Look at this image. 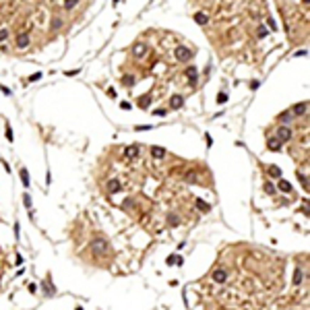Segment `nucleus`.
<instances>
[{
	"label": "nucleus",
	"instance_id": "1",
	"mask_svg": "<svg viewBox=\"0 0 310 310\" xmlns=\"http://www.w3.org/2000/svg\"><path fill=\"white\" fill-rule=\"evenodd\" d=\"M108 248H110V244L108 240H103V238H95L91 242V250L95 256H102V254H108Z\"/></svg>",
	"mask_w": 310,
	"mask_h": 310
},
{
	"label": "nucleus",
	"instance_id": "2",
	"mask_svg": "<svg viewBox=\"0 0 310 310\" xmlns=\"http://www.w3.org/2000/svg\"><path fill=\"white\" fill-rule=\"evenodd\" d=\"M190 56H192L190 48H186V46H178V48H176V58H178L180 62H186Z\"/></svg>",
	"mask_w": 310,
	"mask_h": 310
},
{
	"label": "nucleus",
	"instance_id": "3",
	"mask_svg": "<svg viewBox=\"0 0 310 310\" xmlns=\"http://www.w3.org/2000/svg\"><path fill=\"white\" fill-rule=\"evenodd\" d=\"M213 281H215V283H225V281H228V271H225L223 267L215 269V271H213Z\"/></svg>",
	"mask_w": 310,
	"mask_h": 310
},
{
	"label": "nucleus",
	"instance_id": "4",
	"mask_svg": "<svg viewBox=\"0 0 310 310\" xmlns=\"http://www.w3.org/2000/svg\"><path fill=\"white\" fill-rule=\"evenodd\" d=\"M42 289H44V296H46V298H52V296L56 294V287L50 283V279H44V281H42Z\"/></svg>",
	"mask_w": 310,
	"mask_h": 310
},
{
	"label": "nucleus",
	"instance_id": "5",
	"mask_svg": "<svg viewBox=\"0 0 310 310\" xmlns=\"http://www.w3.org/2000/svg\"><path fill=\"white\" fill-rule=\"evenodd\" d=\"M306 110H308V103H306V102H300V103H296V105L292 108V116H302Z\"/></svg>",
	"mask_w": 310,
	"mask_h": 310
},
{
	"label": "nucleus",
	"instance_id": "6",
	"mask_svg": "<svg viewBox=\"0 0 310 310\" xmlns=\"http://www.w3.org/2000/svg\"><path fill=\"white\" fill-rule=\"evenodd\" d=\"M281 145H283V143H281V141H279L277 137L267 138V147H269L271 151H281Z\"/></svg>",
	"mask_w": 310,
	"mask_h": 310
},
{
	"label": "nucleus",
	"instance_id": "7",
	"mask_svg": "<svg viewBox=\"0 0 310 310\" xmlns=\"http://www.w3.org/2000/svg\"><path fill=\"white\" fill-rule=\"evenodd\" d=\"M277 138H279L281 143H283V141H289V138H292V130H289L287 126H281L279 130H277Z\"/></svg>",
	"mask_w": 310,
	"mask_h": 310
},
{
	"label": "nucleus",
	"instance_id": "8",
	"mask_svg": "<svg viewBox=\"0 0 310 310\" xmlns=\"http://www.w3.org/2000/svg\"><path fill=\"white\" fill-rule=\"evenodd\" d=\"M120 190H122V184L118 182V180H110V182H108V192H110V195L120 192Z\"/></svg>",
	"mask_w": 310,
	"mask_h": 310
},
{
	"label": "nucleus",
	"instance_id": "9",
	"mask_svg": "<svg viewBox=\"0 0 310 310\" xmlns=\"http://www.w3.org/2000/svg\"><path fill=\"white\" fill-rule=\"evenodd\" d=\"M186 77H188L190 85H196V66H188L186 68Z\"/></svg>",
	"mask_w": 310,
	"mask_h": 310
},
{
	"label": "nucleus",
	"instance_id": "10",
	"mask_svg": "<svg viewBox=\"0 0 310 310\" xmlns=\"http://www.w3.org/2000/svg\"><path fill=\"white\" fill-rule=\"evenodd\" d=\"M138 153H141V147H138V145H130V147H126V151H124L126 157H138Z\"/></svg>",
	"mask_w": 310,
	"mask_h": 310
},
{
	"label": "nucleus",
	"instance_id": "11",
	"mask_svg": "<svg viewBox=\"0 0 310 310\" xmlns=\"http://www.w3.org/2000/svg\"><path fill=\"white\" fill-rule=\"evenodd\" d=\"M182 103H184L182 95H174L172 102H170V108H172V110H180V108H182Z\"/></svg>",
	"mask_w": 310,
	"mask_h": 310
},
{
	"label": "nucleus",
	"instance_id": "12",
	"mask_svg": "<svg viewBox=\"0 0 310 310\" xmlns=\"http://www.w3.org/2000/svg\"><path fill=\"white\" fill-rule=\"evenodd\" d=\"M184 180H186L188 184H201V182H198V174H196V172H186V174H184Z\"/></svg>",
	"mask_w": 310,
	"mask_h": 310
},
{
	"label": "nucleus",
	"instance_id": "13",
	"mask_svg": "<svg viewBox=\"0 0 310 310\" xmlns=\"http://www.w3.org/2000/svg\"><path fill=\"white\" fill-rule=\"evenodd\" d=\"M165 263H168V265H176V267H180V265H182L184 261H182V256H178V254H170V256L165 258Z\"/></svg>",
	"mask_w": 310,
	"mask_h": 310
},
{
	"label": "nucleus",
	"instance_id": "14",
	"mask_svg": "<svg viewBox=\"0 0 310 310\" xmlns=\"http://www.w3.org/2000/svg\"><path fill=\"white\" fill-rule=\"evenodd\" d=\"M17 46L21 48V50H23V48H27V46H29V35H27V33H21L19 37H17Z\"/></svg>",
	"mask_w": 310,
	"mask_h": 310
},
{
	"label": "nucleus",
	"instance_id": "15",
	"mask_svg": "<svg viewBox=\"0 0 310 310\" xmlns=\"http://www.w3.org/2000/svg\"><path fill=\"white\" fill-rule=\"evenodd\" d=\"M145 52H147V48L143 46V44H137V46L132 48V54H135L137 58H143V56H145Z\"/></svg>",
	"mask_w": 310,
	"mask_h": 310
},
{
	"label": "nucleus",
	"instance_id": "16",
	"mask_svg": "<svg viewBox=\"0 0 310 310\" xmlns=\"http://www.w3.org/2000/svg\"><path fill=\"white\" fill-rule=\"evenodd\" d=\"M151 155L157 157V159H161V157H165V149H163V147H151Z\"/></svg>",
	"mask_w": 310,
	"mask_h": 310
},
{
	"label": "nucleus",
	"instance_id": "17",
	"mask_svg": "<svg viewBox=\"0 0 310 310\" xmlns=\"http://www.w3.org/2000/svg\"><path fill=\"white\" fill-rule=\"evenodd\" d=\"M19 174H21V182H23V186H29V172H27V168H21L19 170Z\"/></svg>",
	"mask_w": 310,
	"mask_h": 310
},
{
	"label": "nucleus",
	"instance_id": "18",
	"mask_svg": "<svg viewBox=\"0 0 310 310\" xmlns=\"http://www.w3.org/2000/svg\"><path fill=\"white\" fill-rule=\"evenodd\" d=\"M195 21H196L198 25H207L209 17H207V12H196V15H195Z\"/></svg>",
	"mask_w": 310,
	"mask_h": 310
},
{
	"label": "nucleus",
	"instance_id": "19",
	"mask_svg": "<svg viewBox=\"0 0 310 310\" xmlns=\"http://www.w3.org/2000/svg\"><path fill=\"white\" fill-rule=\"evenodd\" d=\"M302 279H304V271H302L300 267H296V273H294V283H296V285H300V283H302Z\"/></svg>",
	"mask_w": 310,
	"mask_h": 310
},
{
	"label": "nucleus",
	"instance_id": "20",
	"mask_svg": "<svg viewBox=\"0 0 310 310\" xmlns=\"http://www.w3.org/2000/svg\"><path fill=\"white\" fill-rule=\"evenodd\" d=\"M267 172H269V176H273V178H279V176H281V170H279L277 165H269Z\"/></svg>",
	"mask_w": 310,
	"mask_h": 310
},
{
	"label": "nucleus",
	"instance_id": "21",
	"mask_svg": "<svg viewBox=\"0 0 310 310\" xmlns=\"http://www.w3.org/2000/svg\"><path fill=\"white\" fill-rule=\"evenodd\" d=\"M279 190H283V192H292V184L287 182V180H281V182H279Z\"/></svg>",
	"mask_w": 310,
	"mask_h": 310
},
{
	"label": "nucleus",
	"instance_id": "22",
	"mask_svg": "<svg viewBox=\"0 0 310 310\" xmlns=\"http://www.w3.org/2000/svg\"><path fill=\"white\" fill-rule=\"evenodd\" d=\"M196 207H198L201 211H209V209H211V205H209V203H205L203 198H196Z\"/></svg>",
	"mask_w": 310,
	"mask_h": 310
},
{
	"label": "nucleus",
	"instance_id": "23",
	"mask_svg": "<svg viewBox=\"0 0 310 310\" xmlns=\"http://www.w3.org/2000/svg\"><path fill=\"white\" fill-rule=\"evenodd\" d=\"M122 83H124L126 87H132V85H135V77H132V75H124V77H122Z\"/></svg>",
	"mask_w": 310,
	"mask_h": 310
},
{
	"label": "nucleus",
	"instance_id": "24",
	"mask_svg": "<svg viewBox=\"0 0 310 310\" xmlns=\"http://www.w3.org/2000/svg\"><path fill=\"white\" fill-rule=\"evenodd\" d=\"M168 221H170V225H178V223H180V219H178V215H176V213H170Z\"/></svg>",
	"mask_w": 310,
	"mask_h": 310
},
{
	"label": "nucleus",
	"instance_id": "25",
	"mask_svg": "<svg viewBox=\"0 0 310 310\" xmlns=\"http://www.w3.org/2000/svg\"><path fill=\"white\" fill-rule=\"evenodd\" d=\"M77 4H79V0H66V2H64V8L70 11V8H75Z\"/></svg>",
	"mask_w": 310,
	"mask_h": 310
},
{
	"label": "nucleus",
	"instance_id": "26",
	"mask_svg": "<svg viewBox=\"0 0 310 310\" xmlns=\"http://www.w3.org/2000/svg\"><path fill=\"white\" fill-rule=\"evenodd\" d=\"M149 102H151L149 95H143V97H141V102H138V105H141V108H149Z\"/></svg>",
	"mask_w": 310,
	"mask_h": 310
},
{
	"label": "nucleus",
	"instance_id": "27",
	"mask_svg": "<svg viewBox=\"0 0 310 310\" xmlns=\"http://www.w3.org/2000/svg\"><path fill=\"white\" fill-rule=\"evenodd\" d=\"M292 118H294V116H292V112H283V114L279 116V120H281V122H289Z\"/></svg>",
	"mask_w": 310,
	"mask_h": 310
},
{
	"label": "nucleus",
	"instance_id": "28",
	"mask_svg": "<svg viewBox=\"0 0 310 310\" xmlns=\"http://www.w3.org/2000/svg\"><path fill=\"white\" fill-rule=\"evenodd\" d=\"M225 102H228V93H225V91L217 93V103H225Z\"/></svg>",
	"mask_w": 310,
	"mask_h": 310
},
{
	"label": "nucleus",
	"instance_id": "29",
	"mask_svg": "<svg viewBox=\"0 0 310 310\" xmlns=\"http://www.w3.org/2000/svg\"><path fill=\"white\" fill-rule=\"evenodd\" d=\"M298 178H300V182L304 184V188H308V178H306V174H302V172H298Z\"/></svg>",
	"mask_w": 310,
	"mask_h": 310
},
{
	"label": "nucleus",
	"instance_id": "30",
	"mask_svg": "<svg viewBox=\"0 0 310 310\" xmlns=\"http://www.w3.org/2000/svg\"><path fill=\"white\" fill-rule=\"evenodd\" d=\"M265 192H269V195H273V192H275V186H273V184H271V182H267V184H265Z\"/></svg>",
	"mask_w": 310,
	"mask_h": 310
},
{
	"label": "nucleus",
	"instance_id": "31",
	"mask_svg": "<svg viewBox=\"0 0 310 310\" xmlns=\"http://www.w3.org/2000/svg\"><path fill=\"white\" fill-rule=\"evenodd\" d=\"M23 205L27 207V209H31V196L29 195H23Z\"/></svg>",
	"mask_w": 310,
	"mask_h": 310
},
{
	"label": "nucleus",
	"instance_id": "32",
	"mask_svg": "<svg viewBox=\"0 0 310 310\" xmlns=\"http://www.w3.org/2000/svg\"><path fill=\"white\" fill-rule=\"evenodd\" d=\"M151 128H153V126H151V124H138V126L135 128V130H137V132H138V130H151Z\"/></svg>",
	"mask_w": 310,
	"mask_h": 310
},
{
	"label": "nucleus",
	"instance_id": "33",
	"mask_svg": "<svg viewBox=\"0 0 310 310\" xmlns=\"http://www.w3.org/2000/svg\"><path fill=\"white\" fill-rule=\"evenodd\" d=\"M267 35H269V31H267V27H261V29H258V37L263 39V37H267Z\"/></svg>",
	"mask_w": 310,
	"mask_h": 310
},
{
	"label": "nucleus",
	"instance_id": "34",
	"mask_svg": "<svg viewBox=\"0 0 310 310\" xmlns=\"http://www.w3.org/2000/svg\"><path fill=\"white\" fill-rule=\"evenodd\" d=\"M8 37V29H0V42H4Z\"/></svg>",
	"mask_w": 310,
	"mask_h": 310
},
{
	"label": "nucleus",
	"instance_id": "35",
	"mask_svg": "<svg viewBox=\"0 0 310 310\" xmlns=\"http://www.w3.org/2000/svg\"><path fill=\"white\" fill-rule=\"evenodd\" d=\"M42 79V72H33L31 77H29V81H39Z\"/></svg>",
	"mask_w": 310,
	"mask_h": 310
},
{
	"label": "nucleus",
	"instance_id": "36",
	"mask_svg": "<svg viewBox=\"0 0 310 310\" xmlns=\"http://www.w3.org/2000/svg\"><path fill=\"white\" fill-rule=\"evenodd\" d=\"M267 23H269V27H271V29H273V31H275V29H277V25H275V21H273V19H271V17H269V19H267Z\"/></svg>",
	"mask_w": 310,
	"mask_h": 310
},
{
	"label": "nucleus",
	"instance_id": "37",
	"mask_svg": "<svg viewBox=\"0 0 310 310\" xmlns=\"http://www.w3.org/2000/svg\"><path fill=\"white\" fill-rule=\"evenodd\" d=\"M6 138H8V141H12V130H11V126H8V124H6Z\"/></svg>",
	"mask_w": 310,
	"mask_h": 310
},
{
	"label": "nucleus",
	"instance_id": "38",
	"mask_svg": "<svg viewBox=\"0 0 310 310\" xmlns=\"http://www.w3.org/2000/svg\"><path fill=\"white\" fill-rule=\"evenodd\" d=\"M120 108H122V110H130V103H126V102H122V103H120Z\"/></svg>",
	"mask_w": 310,
	"mask_h": 310
},
{
	"label": "nucleus",
	"instance_id": "39",
	"mask_svg": "<svg viewBox=\"0 0 310 310\" xmlns=\"http://www.w3.org/2000/svg\"><path fill=\"white\" fill-rule=\"evenodd\" d=\"M153 114H155V116H165V110H155Z\"/></svg>",
	"mask_w": 310,
	"mask_h": 310
},
{
	"label": "nucleus",
	"instance_id": "40",
	"mask_svg": "<svg viewBox=\"0 0 310 310\" xmlns=\"http://www.w3.org/2000/svg\"><path fill=\"white\" fill-rule=\"evenodd\" d=\"M58 27H60V21H58V19H56V21H52V29H58Z\"/></svg>",
	"mask_w": 310,
	"mask_h": 310
},
{
	"label": "nucleus",
	"instance_id": "41",
	"mask_svg": "<svg viewBox=\"0 0 310 310\" xmlns=\"http://www.w3.org/2000/svg\"><path fill=\"white\" fill-rule=\"evenodd\" d=\"M118 2H122V0H114V4H118Z\"/></svg>",
	"mask_w": 310,
	"mask_h": 310
},
{
	"label": "nucleus",
	"instance_id": "42",
	"mask_svg": "<svg viewBox=\"0 0 310 310\" xmlns=\"http://www.w3.org/2000/svg\"><path fill=\"white\" fill-rule=\"evenodd\" d=\"M77 310H83V308H81V306H77Z\"/></svg>",
	"mask_w": 310,
	"mask_h": 310
}]
</instances>
